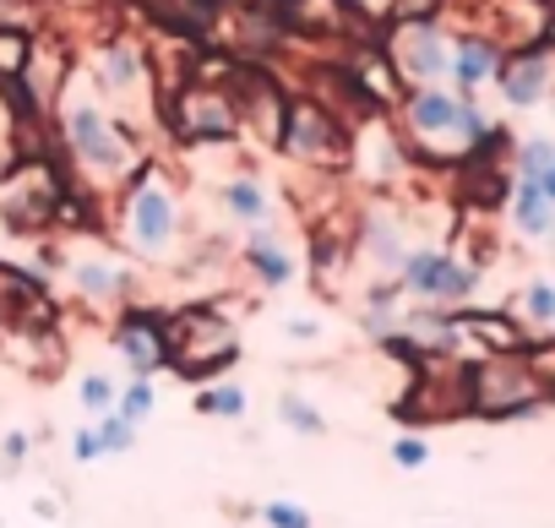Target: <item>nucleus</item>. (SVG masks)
Here are the masks:
<instances>
[{
    "label": "nucleus",
    "instance_id": "nucleus-1",
    "mask_svg": "<svg viewBox=\"0 0 555 528\" xmlns=\"http://www.w3.org/2000/svg\"><path fill=\"white\" fill-rule=\"evenodd\" d=\"M398 110H403V142L430 164H463L495 131V120L474 104V93H447L436 82L403 88Z\"/></svg>",
    "mask_w": 555,
    "mask_h": 528
},
{
    "label": "nucleus",
    "instance_id": "nucleus-2",
    "mask_svg": "<svg viewBox=\"0 0 555 528\" xmlns=\"http://www.w3.org/2000/svg\"><path fill=\"white\" fill-rule=\"evenodd\" d=\"M61 137L93 191H120L126 175L142 164L137 137L120 120H109L104 104L93 93H82V82H61Z\"/></svg>",
    "mask_w": 555,
    "mask_h": 528
},
{
    "label": "nucleus",
    "instance_id": "nucleus-3",
    "mask_svg": "<svg viewBox=\"0 0 555 528\" xmlns=\"http://www.w3.org/2000/svg\"><path fill=\"white\" fill-rule=\"evenodd\" d=\"M115 218H120V240L131 256L142 261H175L180 256V240H185V202L180 191L164 180L158 164H137L120 185V202H115Z\"/></svg>",
    "mask_w": 555,
    "mask_h": 528
},
{
    "label": "nucleus",
    "instance_id": "nucleus-4",
    "mask_svg": "<svg viewBox=\"0 0 555 528\" xmlns=\"http://www.w3.org/2000/svg\"><path fill=\"white\" fill-rule=\"evenodd\" d=\"M463 398L485 420H528V414L544 409V392H539V382H533V371L517 349H495L479 365H468L463 371Z\"/></svg>",
    "mask_w": 555,
    "mask_h": 528
},
{
    "label": "nucleus",
    "instance_id": "nucleus-5",
    "mask_svg": "<svg viewBox=\"0 0 555 528\" xmlns=\"http://www.w3.org/2000/svg\"><path fill=\"white\" fill-rule=\"evenodd\" d=\"M164 333H169V365L191 382H207L240 360V338L229 317L212 306H180L175 317H164Z\"/></svg>",
    "mask_w": 555,
    "mask_h": 528
},
{
    "label": "nucleus",
    "instance_id": "nucleus-6",
    "mask_svg": "<svg viewBox=\"0 0 555 528\" xmlns=\"http://www.w3.org/2000/svg\"><path fill=\"white\" fill-rule=\"evenodd\" d=\"M278 147H284L295 164H306V169H344L349 153H354L344 120H338L327 104H317V99H289V104H284Z\"/></svg>",
    "mask_w": 555,
    "mask_h": 528
},
{
    "label": "nucleus",
    "instance_id": "nucleus-7",
    "mask_svg": "<svg viewBox=\"0 0 555 528\" xmlns=\"http://www.w3.org/2000/svg\"><path fill=\"white\" fill-rule=\"evenodd\" d=\"M164 120L180 142H202V147H229L240 137V115L229 104V93L212 82H180V88H164Z\"/></svg>",
    "mask_w": 555,
    "mask_h": 528
},
{
    "label": "nucleus",
    "instance_id": "nucleus-8",
    "mask_svg": "<svg viewBox=\"0 0 555 528\" xmlns=\"http://www.w3.org/2000/svg\"><path fill=\"white\" fill-rule=\"evenodd\" d=\"M398 289L414 295V300H430V306H463L474 289H479V261H463L441 245H420L398 261Z\"/></svg>",
    "mask_w": 555,
    "mask_h": 528
},
{
    "label": "nucleus",
    "instance_id": "nucleus-9",
    "mask_svg": "<svg viewBox=\"0 0 555 528\" xmlns=\"http://www.w3.org/2000/svg\"><path fill=\"white\" fill-rule=\"evenodd\" d=\"M387 66L398 72L403 88L441 82L452 72V39L441 34L436 17H398L387 34Z\"/></svg>",
    "mask_w": 555,
    "mask_h": 528
},
{
    "label": "nucleus",
    "instance_id": "nucleus-10",
    "mask_svg": "<svg viewBox=\"0 0 555 528\" xmlns=\"http://www.w3.org/2000/svg\"><path fill=\"white\" fill-rule=\"evenodd\" d=\"M61 196H66V180L50 164H39V158H23V164H12L7 175H0V218H7L12 229L55 223Z\"/></svg>",
    "mask_w": 555,
    "mask_h": 528
},
{
    "label": "nucleus",
    "instance_id": "nucleus-11",
    "mask_svg": "<svg viewBox=\"0 0 555 528\" xmlns=\"http://www.w3.org/2000/svg\"><path fill=\"white\" fill-rule=\"evenodd\" d=\"M495 88H501L506 110H539L555 93V39H533V44L506 50Z\"/></svg>",
    "mask_w": 555,
    "mask_h": 528
},
{
    "label": "nucleus",
    "instance_id": "nucleus-12",
    "mask_svg": "<svg viewBox=\"0 0 555 528\" xmlns=\"http://www.w3.org/2000/svg\"><path fill=\"white\" fill-rule=\"evenodd\" d=\"M115 349H120V360H126L131 376H158L169 365L164 317L147 311V306H120V317H115Z\"/></svg>",
    "mask_w": 555,
    "mask_h": 528
},
{
    "label": "nucleus",
    "instance_id": "nucleus-13",
    "mask_svg": "<svg viewBox=\"0 0 555 528\" xmlns=\"http://www.w3.org/2000/svg\"><path fill=\"white\" fill-rule=\"evenodd\" d=\"M66 273H72V289L82 295V306H93V311H115V306H126V295H131L126 261L99 256V250H77V256L66 261Z\"/></svg>",
    "mask_w": 555,
    "mask_h": 528
},
{
    "label": "nucleus",
    "instance_id": "nucleus-14",
    "mask_svg": "<svg viewBox=\"0 0 555 528\" xmlns=\"http://www.w3.org/2000/svg\"><path fill=\"white\" fill-rule=\"evenodd\" d=\"M218 207H223V218L240 223V229H272V223H278V196H272V185H267L261 175H250V169H240V175H229V180L218 185Z\"/></svg>",
    "mask_w": 555,
    "mask_h": 528
},
{
    "label": "nucleus",
    "instance_id": "nucleus-15",
    "mask_svg": "<svg viewBox=\"0 0 555 528\" xmlns=\"http://www.w3.org/2000/svg\"><path fill=\"white\" fill-rule=\"evenodd\" d=\"M501 61H506V44L501 39H490V34H463V39H452V82H457V93H479L485 82H495V72H501Z\"/></svg>",
    "mask_w": 555,
    "mask_h": 528
},
{
    "label": "nucleus",
    "instance_id": "nucleus-16",
    "mask_svg": "<svg viewBox=\"0 0 555 528\" xmlns=\"http://www.w3.org/2000/svg\"><path fill=\"white\" fill-rule=\"evenodd\" d=\"M147 55L131 39H109L99 50V88H109L115 99H142L147 93Z\"/></svg>",
    "mask_w": 555,
    "mask_h": 528
},
{
    "label": "nucleus",
    "instance_id": "nucleus-17",
    "mask_svg": "<svg viewBox=\"0 0 555 528\" xmlns=\"http://www.w3.org/2000/svg\"><path fill=\"white\" fill-rule=\"evenodd\" d=\"M245 273H250L261 289H289V284L300 279V261L278 245L272 229H250V240H245Z\"/></svg>",
    "mask_w": 555,
    "mask_h": 528
},
{
    "label": "nucleus",
    "instance_id": "nucleus-18",
    "mask_svg": "<svg viewBox=\"0 0 555 528\" xmlns=\"http://www.w3.org/2000/svg\"><path fill=\"white\" fill-rule=\"evenodd\" d=\"M512 202H506V213H512V229L522 234V240H555V202L533 185V175H512Z\"/></svg>",
    "mask_w": 555,
    "mask_h": 528
},
{
    "label": "nucleus",
    "instance_id": "nucleus-19",
    "mask_svg": "<svg viewBox=\"0 0 555 528\" xmlns=\"http://www.w3.org/2000/svg\"><path fill=\"white\" fill-rule=\"evenodd\" d=\"M403 256H409L403 223L387 218V213H365V218H360V261H371L376 273H398Z\"/></svg>",
    "mask_w": 555,
    "mask_h": 528
},
{
    "label": "nucleus",
    "instance_id": "nucleus-20",
    "mask_svg": "<svg viewBox=\"0 0 555 528\" xmlns=\"http://www.w3.org/2000/svg\"><path fill=\"white\" fill-rule=\"evenodd\" d=\"M512 317H517L522 327H533V333H550V327H555V284H550V279H533V284L517 295Z\"/></svg>",
    "mask_w": 555,
    "mask_h": 528
},
{
    "label": "nucleus",
    "instance_id": "nucleus-21",
    "mask_svg": "<svg viewBox=\"0 0 555 528\" xmlns=\"http://www.w3.org/2000/svg\"><path fill=\"white\" fill-rule=\"evenodd\" d=\"M196 409L207 420H240L250 409V398H245L240 382H207V392H196Z\"/></svg>",
    "mask_w": 555,
    "mask_h": 528
},
{
    "label": "nucleus",
    "instance_id": "nucleus-22",
    "mask_svg": "<svg viewBox=\"0 0 555 528\" xmlns=\"http://www.w3.org/2000/svg\"><path fill=\"white\" fill-rule=\"evenodd\" d=\"M278 420H284L289 430H300V436H327L322 409H317V403H306L300 392H278Z\"/></svg>",
    "mask_w": 555,
    "mask_h": 528
},
{
    "label": "nucleus",
    "instance_id": "nucleus-23",
    "mask_svg": "<svg viewBox=\"0 0 555 528\" xmlns=\"http://www.w3.org/2000/svg\"><path fill=\"white\" fill-rule=\"evenodd\" d=\"M115 398H120V382H115L109 371H88V376L77 382V403H82V414H109Z\"/></svg>",
    "mask_w": 555,
    "mask_h": 528
},
{
    "label": "nucleus",
    "instance_id": "nucleus-24",
    "mask_svg": "<svg viewBox=\"0 0 555 528\" xmlns=\"http://www.w3.org/2000/svg\"><path fill=\"white\" fill-rule=\"evenodd\" d=\"M158 409V392H153V376H131L126 387H120V398H115V414H126L131 425H142L147 414Z\"/></svg>",
    "mask_w": 555,
    "mask_h": 528
},
{
    "label": "nucleus",
    "instance_id": "nucleus-25",
    "mask_svg": "<svg viewBox=\"0 0 555 528\" xmlns=\"http://www.w3.org/2000/svg\"><path fill=\"white\" fill-rule=\"evenodd\" d=\"M99 441H104V458H120V452L137 447V425L109 409V414H99Z\"/></svg>",
    "mask_w": 555,
    "mask_h": 528
},
{
    "label": "nucleus",
    "instance_id": "nucleus-26",
    "mask_svg": "<svg viewBox=\"0 0 555 528\" xmlns=\"http://www.w3.org/2000/svg\"><path fill=\"white\" fill-rule=\"evenodd\" d=\"M256 517H261L267 528H317L311 506H300V501H261Z\"/></svg>",
    "mask_w": 555,
    "mask_h": 528
},
{
    "label": "nucleus",
    "instance_id": "nucleus-27",
    "mask_svg": "<svg viewBox=\"0 0 555 528\" xmlns=\"http://www.w3.org/2000/svg\"><path fill=\"white\" fill-rule=\"evenodd\" d=\"M28 39L23 34H7L0 28V77H23V66H28Z\"/></svg>",
    "mask_w": 555,
    "mask_h": 528
},
{
    "label": "nucleus",
    "instance_id": "nucleus-28",
    "mask_svg": "<svg viewBox=\"0 0 555 528\" xmlns=\"http://www.w3.org/2000/svg\"><path fill=\"white\" fill-rule=\"evenodd\" d=\"M544 164H555V142H550V137H528V142L517 147V169H512V175H533V169H544Z\"/></svg>",
    "mask_w": 555,
    "mask_h": 528
},
{
    "label": "nucleus",
    "instance_id": "nucleus-29",
    "mask_svg": "<svg viewBox=\"0 0 555 528\" xmlns=\"http://www.w3.org/2000/svg\"><path fill=\"white\" fill-rule=\"evenodd\" d=\"M28 452H34V436H28V430H7V441H0V468L17 474V468L28 463Z\"/></svg>",
    "mask_w": 555,
    "mask_h": 528
},
{
    "label": "nucleus",
    "instance_id": "nucleus-30",
    "mask_svg": "<svg viewBox=\"0 0 555 528\" xmlns=\"http://www.w3.org/2000/svg\"><path fill=\"white\" fill-rule=\"evenodd\" d=\"M392 463L398 468H425L430 463V441L425 436H398L392 441Z\"/></svg>",
    "mask_w": 555,
    "mask_h": 528
},
{
    "label": "nucleus",
    "instance_id": "nucleus-31",
    "mask_svg": "<svg viewBox=\"0 0 555 528\" xmlns=\"http://www.w3.org/2000/svg\"><path fill=\"white\" fill-rule=\"evenodd\" d=\"M72 458H77V463H99V458H104L99 425H88V430H77V436H72Z\"/></svg>",
    "mask_w": 555,
    "mask_h": 528
},
{
    "label": "nucleus",
    "instance_id": "nucleus-32",
    "mask_svg": "<svg viewBox=\"0 0 555 528\" xmlns=\"http://www.w3.org/2000/svg\"><path fill=\"white\" fill-rule=\"evenodd\" d=\"M284 333H289V338H322V322H311V317H284Z\"/></svg>",
    "mask_w": 555,
    "mask_h": 528
},
{
    "label": "nucleus",
    "instance_id": "nucleus-33",
    "mask_svg": "<svg viewBox=\"0 0 555 528\" xmlns=\"http://www.w3.org/2000/svg\"><path fill=\"white\" fill-rule=\"evenodd\" d=\"M533 185H539V191H544V196L555 202V164H544V169H533Z\"/></svg>",
    "mask_w": 555,
    "mask_h": 528
},
{
    "label": "nucleus",
    "instance_id": "nucleus-34",
    "mask_svg": "<svg viewBox=\"0 0 555 528\" xmlns=\"http://www.w3.org/2000/svg\"><path fill=\"white\" fill-rule=\"evenodd\" d=\"M349 7H360V12H382V7H392V0H349Z\"/></svg>",
    "mask_w": 555,
    "mask_h": 528
},
{
    "label": "nucleus",
    "instance_id": "nucleus-35",
    "mask_svg": "<svg viewBox=\"0 0 555 528\" xmlns=\"http://www.w3.org/2000/svg\"><path fill=\"white\" fill-rule=\"evenodd\" d=\"M550 333H555V327H550Z\"/></svg>",
    "mask_w": 555,
    "mask_h": 528
}]
</instances>
